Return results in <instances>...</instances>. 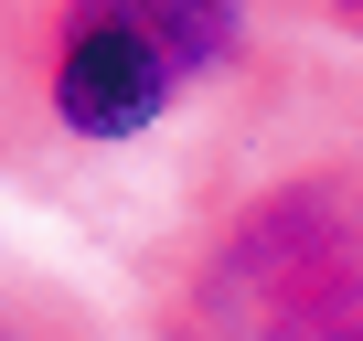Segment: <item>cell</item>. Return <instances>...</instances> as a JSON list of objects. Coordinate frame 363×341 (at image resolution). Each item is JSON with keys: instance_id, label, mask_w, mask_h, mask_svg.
<instances>
[{"instance_id": "1", "label": "cell", "mask_w": 363, "mask_h": 341, "mask_svg": "<svg viewBox=\"0 0 363 341\" xmlns=\"http://www.w3.org/2000/svg\"><path fill=\"white\" fill-rule=\"evenodd\" d=\"M182 320L193 341H363V139L257 170L214 214Z\"/></svg>"}, {"instance_id": "2", "label": "cell", "mask_w": 363, "mask_h": 341, "mask_svg": "<svg viewBox=\"0 0 363 341\" xmlns=\"http://www.w3.org/2000/svg\"><path fill=\"white\" fill-rule=\"evenodd\" d=\"M246 54V0H65L43 107L65 139H139Z\"/></svg>"}, {"instance_id": "4", "label": "cell", "mask_w": 363, "mask_h": 341, "mask_svg": "<svg viewBox=\"0 0 363 341\" xmlns=\"http://www.w3.org/2000/svg\"><path fill=\"white\" fill-rule=\"evenodd\" d=\"M0 341H33V330H11V320H0Z\"/></svg>"}, {"instance_id": "3", "label": "cell", "mask_w": 363, "mask_h": 341, "mask_svg": "<svg viewBox=\"0 0 363 341\" xmlns=\"http://www.w3.org/2000/svg\"><path fill=\"white\" fill-rule=\"evenodd\" d=\"M299 11H320V22H342V33H363V0H299Z\"/></svg>"}]
</instances>
